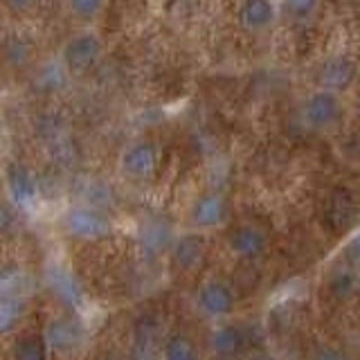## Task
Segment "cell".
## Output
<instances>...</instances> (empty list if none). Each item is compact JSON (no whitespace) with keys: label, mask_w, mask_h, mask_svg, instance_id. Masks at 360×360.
<instances>
[{"label":"cell","mask_w":360,"mask_h":360,"mask_svg":"<svg viewBox=\"0 0 360 360\" xmlns=\"http://www.w3.org/2000/svg\"><path fill=\"white\" fill-rule=\"evenodd\" d=\"M65 9L70 11V16L79 18V20H93L104 5L97 3V0H72V3H68Z\"/></svg>","instance_id":"cell-27"},{"label":"cell","mask_w":360,"mask_h":360,"mask_svg":"<svg viewBox=\"0 0 360 360\" xmlns=\"http://www.w3.org/2000/svg\"><path fill=\"white\" fill-rule=\"evenodd\" d=\"M198 309L210 315V318H225L234 311V292L228 284H223L219 279L205 281L198 288Z\"/></svg>","instance_id":"cell-6"},{"label":"cell","mask_w":360,"mask_h":360,"mask_svg":"<svg viewBox=\"0 0 360 360\" xmlns=\"http://www.w3.org/2000/svg\"><path fill=\"white\" fill-rule=\"evenodd\" d=\"M104 54V41L90 27H84L70 34L59 50V61L68 70V75H84L90 72L99 63Z\"/></svg>","instance_id":"cell-2"},{"label":"cell","mask_w":360,"mask_h":360,"mask_svg":"<svg viewBox=\"0 0 360 360\" xmlns=\"http://www.w3.org/2000/svg\"><path fill=\"white\" fill-rule=\"evenodd\" d=\"M50 352L45 347L43 335L39 333H22L9 349V360H48Z\"/></svg>","instance_id":"cell-19"},{"label":"cell","mask_w":360,"mask_h":360,"mask_svg":"<svg viewBox=\"0 0 360 360\" xmlns=\"http://www.w3.org/2000/svg\"><path fill=\"white\" fill-rule=\"evenodd\" d=\"M324 217H326V223H329L333 230H338V232L345 230L356 217V205H354L352 191H347L342 187L333 189L329 200H326Z\"/></svg>","instance_id":"cell-14"},{"label":"cell","mask_w":360,"mask_h":360,"mask_svg":"<svg viewBox=\"0 0 360 360\" xmlns=\"http://www.w3.org/2000/svg\"><path fill=\"white\" fill-rule=\"evenodd\" d=\"M268 248V236L255 225H239L230 234V250L243 259H255Z\"/></svg>","instance_id":"cell-10"},{"label":"cell","mask_w":360,"mask_h":360,"mask_svg":"<svg viewBox=\"0 0 360 360\" xmlns=\"http://www.w3.org/2000/svg\"><path fill=\"white\" fill-rule=\"evenodd\" d=\"M41 335H43L50 356L65 358V356L77 354L79 349H82V345L86 340V329L72 313H59V315H52L48 320Z\"/></svg>","instance_id":"cell-3"},{"label":"cell","mask_w":360,"mask_h":360,"mask_svg":"<svg viewBox=\"0 0 360 360\" xmlns=\"http://www.w3.org/2000/svg\"><path fill=\"white\" fill-rule=\"evenodd\" d=\"M212 347L223 358L234 356L243 347V331L236 324H221L212 333Z\"/></svg>","instance_id":"cell-20"},{"label":"cell","mask_w":360,"mask_h":360,"mask_svg":"<svg viewBox=\"0 0 360 360\" xmlns=\"http://www.w3.org/2000/svg\"><path fill=\"white\" fill-rule=\"evenodd\" d=\"M162 360H198L196 345L185 333H172L162 347Z\"/></svg>","instance_id":"cell-23"},{"label":"cell","mask_w":360,"mask_h":360,"mask_svg":"<svg viewBox=\"0 0 360 360\" xmlns=\"http://www.w3.org/2000/svg\"><path fill=\"white\" fill-rule=\"evenodd\" d=\"M338 115H340V104L333 93H326V90H318L313 93L304 106V117L315 129H326L335 124Z\"/></svg>","instance_id":"cell-9"},{"label":"cell","mask_w":360,"mask_h":360,"mask_svg":"<svg viewBox=\"0 0 360 360\" xmlns=\"http://www.w3.org/2000/svg\"><path fill=\"white\" fill-rule=\"evenodd\" d=\"M48 286L52 295L61 304H65L68 309H79V304H82V288H79L77 279L65 268L52 266L48 270Z\"/></svg>","instance_id":"cell-13"},{"label":"cell","mask_w":360,"mask_h":360,"mask_svg":"<svg viewBox=\"0 0 360 360\" xmlns=\"http://www.w3.org/2000/svg\"><path fill=\"white\" fill-rule=\"evenodd\" d=\"M32 273L20 262H0V297H30Z\"/></svg>","instance_id":"cell-7"},{"label":"cell","mask_w":360,"mask_h":360,"mask_svg":"<svg viewBox=\"0 0 360 360\" xmlns=\"http://www.w3.org/2000/svg\"><path fill=\"white\" fill-rule=\"evenodd\" d=\"M68 70L61 65L59 56L56 59H48V61H41L34 65L32 70V86L39 90V93H59V90L65 86L68 82Z\"/></svg>","instance_id":"cell-12"},{"label":"cell","mask_w":360,"mask_h":360,"mask_svg":"<svg viewBox=\"0 0 360 360\" xmlns=\"http://www.w3.org/2000/svg\"><path fill=\"white\" fill-rule=\"evenodd\" d=\"M18 228V207L7 196L0 198V236H9Z\"/></svg>","instance_id":"cell-26"},{"label":"cell","mask_w":360,"mask_h":360,"mask_svg":"<svg viewBox=\"0 0 360 360\" xmlns=\"http://www.w3.org/2000/svg\"><path fill=\"white\" fill-rule=\"evenodd\" d=\"M158 169V149L149 140H135L120 153V172L131 180H149Z\"/></svg>","instance_id":"cell-5"},{"label":"cell","mask_w":360,"mask_h":360,"mask_svg":"<svg viewBox=\"0 0 360 360\" xmlns=\"http://www.w3.org/2000/svg\"><path fill=\"white\" fill-rule=\"evenodd\" d=\"M5 194L18 210H32L41 198V183L37 172L22 160H9L5 165Z\"/></svg>","instance_id":"cell-4"},{"label":"cell","mask_w":360,"mask_h":360,"mask_svg":"<svg viewBox=\"0 0 360 360\" xmlns=\"http://www.w3.org/2000/svg\"><path fill=\"white\" fill-rule=\"evenodd\" d=\"M77 202H84V205H90V207H97V210L106 212V205L110 202V189L97 178H84Z\"/></svg>","instance_id":"cell-22"},{"label":"cell","mask_w":360,"mask_h":360,"mask_svg":"<svg viewBox=\"0 0 360 360\" xmlns=\"http://www.w3.org/2000/svg\"><path fill=\"white\" fill-rule=\"evenodd\" d=\"M356 79V65L347 56H331L320 68V86L326 93H338L354 84Z\"/></svg>","instance_id":"cell-8"},{"label":"cell","mask_w":360,"mask_h":360,"mask_svg":"<svg viewBox=\"0 0 360 360\" xmlns=\"http://www.w3.org/2000/svg\"><path fill=\"white\" fill-rule=\"evenodd\" d=\"M142 243L149 250H162L169 243V228H165L162 223H149L142 230Z\"/></svg>","instance_id":"cell-25"},{"label":"cell","mask_w":360,"mask_h":360,"mask_svg":"<svg viewBox=\"0 0 360 360\" xmlns=\"http://www.w3.org/2000/svg\"><path fill=\"white\" fill-rule=\"evenodd\" d=\"M30 297H0V338L18 333L20 324L27 320Z\"/></svg>","instance_id":"cell-16"},{"label":"cell","mask_w":360,"mask_h":360,"mask_svg":"<svg viewBox=\"0 0 360 360\" xmlns=\"http://www.w3.org/2000/svg\"><path fill=\"white\" fill-rule=\"evenodd\" d=\"M329 286H331V292H333L335 297L347 300L354 292V288H356V275H354V270L349 268V266L347 268H338L335 273L331 275Z\"/></svg>","instance_id":"cell-24"},{"label":"cell","mask_w":360,"mask_h":360,"mask_svg":"<svg viewBox=\"0 0 360 360\" xmlns=\"http://www.w3.org/2000/svg\"><path fill=\"white\" fill-rule=\"evenodd\" d=\"M189 217L196 228H202V230L217 228L225 219V200L219 194H202L200 198L194 200Z\"/></svg>","instance_id":"cell-15"},{"label":"cell","mask_w":360,"mask_h":360,"mask_svg":"<svg viewBox=\"0 0 360 360\" xmlns=\"http://www.w3.org/2000/svg\"><path fill=\"white\" fill-rule=\"evenodd\" d=\"M155 324L153 322H140L133 335L131 345V360H155Z\"/></svg>","instance_id":"cell-21"},{"label":"cell","mask_w":360,"mask_h":360,"mask_svg":"<svg viewBox=\"0 0 360 360\" xmlns=\"http://www.w3.org/2000/svg\"><path fill=\"white\" fill-rule=\"evenodd\" d=\"M345 259H347V264H349V268H352V270L354 268L360 270V234L349 241L347 250H345Z\"/></svg>","instance_id":"cell-28"},{"label":"cell","mask_w":360,"mask_h":360,"mask_svg":"<svg viewBox=\"0 0 360 360\" xmlns=\"http://www.w3.org/2000/svg\"><path fill=\"white\" fill-rule=\"evenodd\" d=\"M205 257V239L200 234H185L172 245V264L176 270H194Z\"/></svg>","instance_id":"cell-11"},{"label":"cell","mask_w":360,"mask_h":360,"mask_svg":"<svg viewBox=\"0 0 360 360\" xmlns=\"http://www.w3.org/2000/svg\"><path fill=\"white\" fill-rule=\"evenodd\" d=\"M313 360H349V358L333 347H322V349H318V354L313 356Z\"/></svg>","instance_id":"cell-29"},{"label":"cell","mask_w":360,"mask_h":360,"mask_svg":"<svg viewBox=\"0 0 360 360\" xmlns=\"http://www.w3.org/2000/svg\"><path fill=\"white\" fill-rule=\"evenodd\" d=\"M286 9H288V11H292V14L302 16V14H309V11H313V9H315V5H313V3H288V5H286Z\"/></svg>","instance_id":"cell-30"},{"label":"cell","mask_w":360,"mask_h":360,"mask_svg":"<svg viewBox=\"0 0 360 360\" xmlns=\"http://www.w3.org/2000/svg\"><path fill=\"white\" fill-rule=\"evenodd\" d=\"M3 59L11 68H30L34 63V41L25 34H9L3 41Z\"/></svg>","instance_id":"cell-17"},{"label":"cell","mask_w":360,"mask_h":360,"mask_svg":"<svg viewBox=\"0 0 360 360\" xmlns=\"http://www.w3.org/2000/svg\"><path fill=\"white\" fill-rule=\"evenodd\" d=\"M250 360H275L270 354H266V352H259V354H255V356H250Z\"/></svg>","instance_id":"cell-31"},{"label":"cell","mask_w":360,"mask_h":360,"mask_svg":"<svg viewBox=\"0 0 360 360\" xmlns=\"http://www.w3.org/2000/svg\"><path fill=\"white\" fill-rule=\"evenodd\" d=\"M236 16H239V22L245 30H264L273 22L275 7L266 0H250V3H243L239 7Z\"/></svg>","instance_id":"cell-18"},{"label":"cell","mask_w":360,"mask_h":360,"mask_svg":"<svg viewBox=\"0 0 360 360\" xmlns=\"http://www.w3.org/2000/svg\"><path fill=\"white\" fill-rule=\"evenodd\" d=\"M358 115H360V93H358Z\"/></svg>","instance_id":"cell-32"},{"label":"cell","mask_w":360,"mask_h":360,"mask_svg":"<svg viewBox=\"0 0 360 360\" xmlns=\"http://www.w3.org/2000/svg\"><path fill=\"white\" fill-rule=\"evenodd\" d=\"M59 230L77 241H101L112 234V221L104 210L72 202L59 214Z\"/></svg>","instance_id":"cell-1"}]
</instances>
